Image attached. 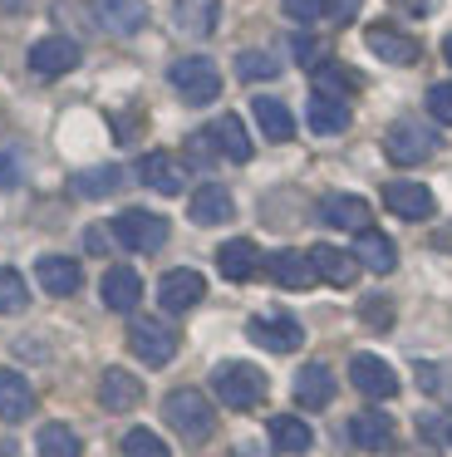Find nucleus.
<instances>
[{"label":"nucleus","mask_w":452,"mask_h":457,"mask_svg":"<svg viewBox=\"0 0 452 457\" xmlns=\"http://www.w3.org/2000/svg\"><path fill=\"white\" fill-rule=\"evenodd\" d=\"M163 418L172 423V433H182L187 443H206L216 433V413H212V398L202 388H172L163 403Z\"/></svg>","instance_id":"f257e3e1"},{"label":"nucleus","mask_w":452,"mask_h":457,"mask_svg":"<svg viewBox=\"0 0 452 457\" xmlns=\"http://www.w3.org/2000/svg\"><path fill=\"white\" fill-rule=\"evenodd\" d=\"M212 388L226 408H236V413H251V408L265 403V374L255 364H216Z\"/></svg>","instance_id":"f03ea898"},{"label":"nucleus","mask_w":452,"mask_h":457,"mask_svg":"<svg viewBox=\"0 0 452 457\" xmlns=\"http://www.w3.org/2000/svg\"><path fill=\"white\" fill-rule=\"evenodd\" d=\"M383 153H389V162H398V168H418V162H428L432 153H438V133L418 119H398L383 133Z\"/></svg>","instance_id":"7ed1b4c3"},{"label":"nucleus","mask_w":452,"mask_h":457,"mask_svg":"<svg viewBox=\"0 0 452 457\" xmlns=\"http://www.w3.org/2000/svg\"><path fill=\"white\" fill-rule=\"evenodd\" d=\"M113 241L123 251H138V256H153V251L167 246V221L157 217V212H123V217H113Z\"/></svg>","instance_id":"20e7f679"},{"label":"nucleus","mask_w":452,"mask_h":457,"mask_svg":"<svg viewBox=\"0 0 452 457\" xmlns=\"http://www.w3.org/2000/svg\"><path fill=\"white\" fill-rule=\"evenodd\" d=\"M167 79H172V89L182 94L187 104H212L216 94H222V74H216V64L206 60V54H187V60H177L172 70H167Z\"/></svg>","instance_id":"39448f33"},{"label":"nucleus","mask_w":452,"mask_h":457,"mask_svg":"<svg viewBox=\"0 0 452 457\" xmlns=\"http://www.w3.org/2000/svg\"><path fill=\"white\" fill-rule=\"evenodd\" d=\"M128 349H133L143 364H153V369H163L167 359L177 354V329L172 325H163L157 315H138L133 325H128Z\"/></svg>","instance_id":"423d86ee"},{"label":"nucleus","mask_w":452,"mask_h":457,"mask_svg":"<svg viewBox=\"0 0 452 457\" xmlns=\"http://www.w3.org/2000/svg\"><path fill=\"white\" fill-rule=\"evenodd\" d=\"M79 64V45L69 40V35H45V40L29 45V70L39 74V79H59V74H69Z\"/></svg>","instance_id":"0eeeda50"},{"label":"nucleus","mask_w":452,"mask_h":457,"mask_svg":"<svg viewBox=\"0 0 452 457\" xmlns=\"http://www.w3.org/2000/svg\"><path fill=\"white\" fill-rule=\"evenodd\" d=\"M246 335L261 349H271V354H295V349L305 345V329L295 325L290 315H255L251 325H246Z\"/></svg>","instance_id":"6e6552de"},{"label":"nucleus","mask_w":452,"mask_h":457,"mask_svg":"<svg viewBox=\"0 0 452 457\" xmlns=\"http://www.w3.org/2000/svg\"><path fill=\"white\" fill-rule=\"evenodd\" d=\"M349 378H354V388H359L364 398H373V403L398 394V374H393L379 354H354L349 359Z\"/></svg>","instance_id":"1a4fd4ad"},{"label":"nucleus","mask_w":452,"mask_h":457,"mask_svg":"<svg viewBox=\"0 0 452 457\" xmlns=\"http://www.w3.org/2000/svg\"><path fill=\"white\" fill-rule=\"evenodd\" d=\"M206 295V280L197 276V270H167L163 280H157V305L167 310V315H182V310H192L197 300Z\"/></svg>","instance_id":"9d476101"},{"label":"nucleus","mask_w":452,"mask_h":457,"mask_svg":"<svg viewBox=\"0 0 452 457\" xmlns=\"http://www.w3.org/2000/svg\"><path fill=\"white\" fill-rule=\"evenodd\" d=\"M383 207L403 221H428L432 212H438V202H432V192L423 187V182H389V187H383Z\"/></svg>","instance_id":"9b49d317"},{"label":"nucleus","mask_w":452,"mask_h":457,"mask_svg":"<svg viewBox=\"0 0 452 457\" xmlns=\"http://www.w3.org/2000/svg\"><path fill=\"white\" fill-rule=\"evenodd\" d=\"M364 45H369V54H379L383 64H418V40L403 30H393V25H369L364 30Z\"/></svg>","instance_id":"f8f14e48"},{"label":"nucleus","mask_w":452,"mask_h":457,"mask_svg":"<svg viewBox=\"0 0 452 457\" xmlns=\"http://www.w3.org/2000/svg\"><path fill=\"white\" fill-rule=\"evenodd\" d=\"M222 21V0H172V25L187 40H206Z\"/></svg>","instance_id":"ddd939ff"},{"label":"nucleus","mask_w":452,"mask_h":457,"mask_svg":"<svg viewBox=\"0 0 452 457\" xmlns=\"http://www.w3.org/2000/svg\"><path fill=\"white\" fill-rule=\"evenodd\" d=\"M138 178H143V187L163 192V197H177V192L187 187V168L172 158V153H143V162H138Z\"/></svg>","instance_id":"4468645a"},{"label":"nucleus","mask_w":452,"mask_h":457,"mask_svg":"<svg viewBox=\"0 0 452 457\" xmlns=\"http://www.w3.org/2000/svg\"><path fill=\"white\" fill-rule=\"evenodd\" d=\"M320 217L330 221V227H339V231H369V221H373V212H369V202L364 197H354V192H330V197L320 202Z\"/></svg>","instance_id":"2eb2a0df"},{"label":"nucleus","mask_w":452,"mask_h":457,"mask_svg":"<svg viewBox=\"0 0 452 457\" xmlns=\"http://www.w3.org/2000/svg\"><path fill=\"white\" fill-rule=\"evenodd\" d=\"M35 413V388L20 369H0V423H25Z\"/></svg>","instance_id":"dca6fc26"},{"label":"nucleus","mask_w":452,"mask_h":457,"mask_svg":"<svg viewBox=\"0 0 452 457\" xmlns=\"http://www.w3.org/2000/svg\"><path fill=\"white\" fill-rule=\"evenodd\" d=\"M94 15L108 35H138L147 25V0H94Z\"/></svg>","instance_id":"f3484780"},{"label":"nucleus","mask_w":452,"mask_h":457,"mask_svg":"<svg viewBox=\"0 0 452 457\" xmlns=\"http://www.w3.org/2000/svg\"><path fill=\"white\" fill-rule=\"evenodd\" d=\"M98 403H104L108 413H133V408L143 403V384H138L128 369H104V378H98Z\"/></svg>","instance_id":"a211bd4d"},{"label":"nucleus","mask_w":452,"mask_h":457,"mask_svg":"<svg viewBox=\"0 0 452 457\" xmlns=\"http://www.w3.org/2000/svg\"><path fill=\"white\" fill-rule=\"evenodd\" d=\"M187 212H192L197 227H222V221H231V217H236V202H231V192H226L222 182H206V187H197V192H192Z\"/></svg>","instance_id":"6ab92c4d"},{"label":"nucleus","mask_w":452,"mask_h":457,"mask_svg":"<svg viewBox=\"0 0 452 457\" xmlns=\"http://www.w3.org/2000/svg\"><path fill=\"white\" fill-rule=\"evenodd\" d=\"M314 266V280H324V286H354V276H359V261H354V251H339V246H314L305 251Z\"/></svg>","instance_id":"aec40b11"},{"label":"nucleus","mask_w":452,"mask_h":457,"mask_svg":"<svg viewBox=\"0 0 452 457\" xmlns=\"http://www.w3.org/2000/svg\"><path fill=\"white\" fill-rule=\"evenodd\" d=\"M349 437L364 453H389L393 447V418L379 413V408H364V413L349 418Z\"/></svg>","instance_id":"412c9836"},{"label":"nucleus","mask_w":452,"mask_h":457,"mask_svg":"<svg viewBox=\"0 0 452 457\" xmlns=\"http://www.w3.org/2000/svg\"><path fill=\"white\" fill-rule=\"evenodd\" d=\"M202 133L226 162H251V138H246V123L236 119V113H222V119H216L212 129H202Z\"/></svg>","instance_id":"4be33fe9"},{"label":"nucleus","mask_w":452,"mask_h":457,"mask_svg":"<svg viewBox=\"0 0 452 457\" xmlns=\"http://www.w3.org/2000/svg\"><path fill=\"white\" fill-rule=\"evenodd\" d=\"M35 280H39V290H49V295H74V290L84 286V270H79V261H69V256H39L35 261Z\"/></svg>","instance_id":"5701e85b"},{"label":"nucleus","mask_w":452,"mask_h":457,"mask_svg":"<svg viewBox=\"0 0 452 457\" xmlns=\"http://www.w3.org/2000/svg\"><path fill=\"white\" fill-rule=\"evenodd\" d=\"M104 305L108 310H118V315H128V310L143 300V280H138V270L133 266H108L104 270Z\"/></svg>","instance_id":"b1692460"},{"label":"nucleus","mask_w":452,"mask_h":457,"mask_svg":"<svg viewBox=\"0 0 452 457\" xmlns=\"http://www.w3.org/2000/svg\"><path fill=\"white\" fill-rule=\"evenodd\" d=\"M265 270H271V280L280 290H310L314 286V266L305 251H275L271 261H265Z\"/></svg>","instance_id":"393cba45"},{"label":"nucleus","mask_w":452,"mask_h":457,"mask_svg":"<svg viewBox=\"0 0 452 457\" xmlns=\"http://www.w3.org/2000/svg\"><path fill=\"white\" fill-rule=\"evenodd\" d=\"M295 403H300V408H330L334 403L330 364H305L300 374H295Z\"/></svg>","instance_id":"a878e982"},{"label":"nucleus","mask_w":452,"mask_h":457,"mask_svg":"<svg viewBox=\"0 0 452 457\" xmlns=\"http://www.w3.org/2000/svg\"><path fill=\"white\" fill-rule=\"evenodd\" d=\"M354 261H359V266H369L373 276H389L393 266H398V246H393L389 237H383V231H359V241H354Z\"/></svg>","instance_id":"bb28decb"},{"label":"nucleus","mask_w":452,"mask_h":457,"mask_svg":"<svg viewBox=\"0 0 452 457\" xmlns=\"http://www.w3.org/2000/svg\"><path fill=\"white\" fill-rule=\"evenodd\" d=\"M216 270H222L226 280H251L255 270H261V251H255V241H246V237L226 241V246L216 251Z\"/></svg>","instance_id":"cd10ccee"},{"label":"nucleus","mask_w":452,"mask_h":457,"mask_svg":"<svg viewBox=\"0 0 452 457\" xmlns=\"http://www.w3.org/2000/svg\"><path fill=\"white\" fill-rule=\"evenodd\" d=\"M251 113H255V123H261V133H265L271 143H290V138H295V119H290V109H285L280 99L261 94V99L251 104Z\"/></svg>","instance_id":"c85d7f7f"},{"label":"nucleus","mask_w":452,"mask_h":457,"mask_svg":"<svg viewBox=\"0 0 452 457\" xmlns=\"http://www.w3.org/2000/svg\"><path fill=\"white\" fill-rule=\"evenodd\" d=\"M305 119H310L314 133H344L349 129V104L344 99H330V94H310V109H305Z\"/></svg>","instance_id":"c756f323"},{"label":"nucleus","mask_w":452,"mask_h":457,"mask_svg":"<svg viewBox=\"0 0 452 457\" xmlns=\"http://www.w3.org/2000/svg\"><path fill=\"white\" fill-rule=\"evenodd\" d=\"M314 94H330V99H349V94H359V74L354 70H344L339 60H324V64H314Z\"/></svg>","instance_id":"7c9ffc66"},{"label":"nucleus","mask_w":452,"mask_h":457,"mask_svg":"<svg viewBox=\"0 0 452 457\" xmlns=\"http://www.w3.org/2000/svg\"><path fill=\"white\" fill-rule=\"evenodd\" d=\"M271 443H275V453H310L314 433H310V423H305V418L280 413V418H271Z\"/></svg>","instance_id":"2f4dec72"},{"label":"nucleus","mask_w":452,"mask_h":457,"mask_svg":"<svg viewBox=\"0 0 452 457\" xmlns=\"http://www.w3.org/2000/svg\"><path fill=\"white\" fill-rule=\"evenodd\" d=\"M39 457H84L79 447V433L64 423H45L39 428Z\"/></svg>","instance_id":"473e14b6"},{"label":"nucleus","mask_w":452,"mask_h":457,"mask_svg":"<svg viewBox=\"0 0 452 457\" xmlns=\"http://www.w3.org/2000/svg\"><path fill=\"white\" fill-rule=\"evenodd\" d=\"M118 182H123V172H118V168H88V172H79V178H74V192L98 202V197H113Z\"/></svg>","instance_id":"72a5a7b5"},{"label":"nucleus","mask_w":452,"mask_h":457,"mask_svg":"<svg viewBox=\"0 0 452 457\" xmlns=\"http://www.w3.org/2000/svg\"><path fill=\"white\" fill-rule=\"evenodd\" d=\"M25 305H29L25 276L10 270V266H0V315H25Z\"/></svg>","instance_id":"f704fd0d"},{"label":"nucleus","mask_w":452,"mask_h":457,"mask_svg":"<svg viewBox=\"0 0 452 457\" xmlns=\"http://www.w3.org/2000/svg\"><path fill=\"white\" fill-rule=\"evenodd\" d=\"M123 457H172L167 443L153 433V428H128L123 433Z\"/></svg>","instance_id":"c9c22d12"},{"label":"nucleus","mask_w":452,"mask_h":457,"mask_svg":"<svg viewBox=\"0 0 452 457\" xmlns=\"http://www.w3.org/2000/svg\"><path fill=\"white\" fill-rule=\"evenodd\" d=\"M236 74H241L246 84H251V79H275L280 64H275V54H265V50H241V54H236Z\"/></svg>","instance_id":"e433bc0d"},{"label":"nucleus","mask_w":452,"mask_h":457,"mask_svg":"<svg viewBox=\"0 0 452 457\" xmlns=\"http://www.w3.org/2000/svg\"><path fill=\"white\" fill-rule=\"evenodd\" d=\"M280 11L295 25H314V21H324V0H280Z\"/></svg>","instance_id":"4c0bfd02"},{"label":"nucleus","mask_w":452,"mask_h":457,"mask_svg":"<svg viewBox=\"0 0 452 457\" xmlns=\"http://www.w3.org/2000/svg\"><path fill=\"white\" fill-rule=\"evenodd\" d=\"M359 315H364V325H373V329H389V325H393V305H389L383 295H369V300L359 305Z\"/></svg>","instance_id":"58836bf2"},{"label":"nucleus","mask_w":452,"mask_h":457,"mask_svg":"<svg viewBox=\"0 0 452 457\" xmlns=\"http://www.w3.org/2000/svg\"><path fill=\"white\" fill-rule=\"evenodd\" d=\"M428 113L452 129V84H432V89H428Z\"/></svg>","instance_id":"ea45409f"},{"label":"nucleus","mask_w":452,"mask_h":457,"mask_svg":"<svg viewBox=\"0 0 452 457\" xmlns=\"http://www.w3.org/2000/svg\"><path fill=\"white\" fill-rule=\"evenodd\" d=\"M290 50H295V60H300L305 70H314V64H324V50H320V40H310V35H295V40H290Z\"/></svg>","instance_id":"a19ab883"},{"label":"nucleus","mask_w":452,"mask_h":457,"mask_svg":"<svg viewBox=\"0 0 452 457\" xmlns=\"http://www.w3.org/2000/svg\"><path fill=\"white\" fill-rule=\"evenodd\" d=\"M359 5H364V0H324V21H330V25H349L354 15H359Z\"/></svg>","instance_id":"79ce46f5"},{"label":"nucleus","mask_w":452,"mask_h":457,"mask_svg":"<svg viewBox=\"0 0 452 457\" xmlns=\"http://www.w3.org/2000/svg\"><path fill=\"white\" fill-rule=\"evenodd\" d=\"M418 378H423V388H428V394H442V369L438 364H418Z\"/></svg>","instance_id":"37998d69"},{"label":"nucleus","mask_w":452,"mask_h":457,"mask_svg":"<svg viewBox=\"0 0 452 457\" xmlns=\"http://www.w3.org/2000/svg\"><path fill=\"white\" fill-rule=\"evenodd\" d=\"M84 246H88V251H94V256H98V251L108 246V237H104V231H98V227H88V231H84Z\"/></svg>","instance_id":"c03bdc74"},{"label":"nucleus","mask_w":452,"mask_h":457,"mask_svg":"<svg viewBox=\"0 0 452 457\" xmlns=\"http://www.w3.org/2000/svg\"><path fill=\"white\" fill-rule=\"evenodd\" d=\"M15 182H20L15 162H10V158H0V187H15Z\"/></svg>","instance_id":"a18cd8bd"},{"label":"nucleus","mask_w":452,"mask_h":457,"mask_svg":"<svg viewBox=\"0 0 452 457\" xmlns=\"http://www.w3.org/2000/svg\"><path fill=\"white\" fill-rule=\"evenodd\" d=\"M432 246H438V251H448V256H452V221L438 231V237H432Z\"/></svg>","instance_id":"49530a36"},{"label":"nucleus","mask_w":452,"mask_h":457,"mask_svg":"<svg viewBox=\"0 0 452 457\" xmlns=\"http://www.w3.org/2000/svg\"><path fill=\"white\" fill-rule=\"evenodd\" d=\"M25 5H29V0H0V15H20Z\"/></svg>","instance_id":"de8ad7c7"},{"label":"nucleus","mask_w":452,"mask_h":457,"mask_svg":"<svg viewBox=\"0 0 452 457\" xmlns=\"http://www.w3.org/2000/svg\"><path fill=\"white\" fill-rule=\"evenodd\" d=\"M231 457H261V447H251V443H241V447H236V453Z\"/></svg>","instance_id":"09e8293b"},{"label":"nucleus","mask_w":452,"mask_h":457,"mask_svg":"<svg viewBox=\"0 0 452 457\" xmlns=\"http://www.w3.org/2000/svg\"><path fill=\"white\" fill-rule=\"evenodd\" d=\"M403 5H408V11H418V15H423V11H428V5H432V0H403Z\"/></svg>","instance_id":"8fccbe9b"},{"label":"nucleus","mask_w":452,"mask_h":457,"mask_svg":"<svg viewBox=\"0 0 452 457\" xmlns=\"http://www.w3.org/2000/svg\"><path fill=\"white\" fill-rule=\"evenodd\" d=\"M442 60L452 64V35H448V40H442Z\"/></svg>","instance_id":"3c124183"},{"label":"nucleus","mask_w":452,"mask_h":457,"mask_svg":"<svg viewBox=\"0 0 452 457\" xmlns=\"http://www.w3.org/2000/svg\"><path fill=\"white\" fill-rule=\"evenodd\" d=\"M0 457H5V453H0Z\"/></svg>","instance_id":"603ef678"}]
</instances>
